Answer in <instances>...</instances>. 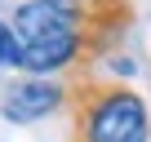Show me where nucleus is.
<instances>
[{"mask_svg": "<svg viewBox=\"0 0 151 142\" xmlns=\"http://www.w3.org/2000/svg\"><path fill=\"white\" fill-rule=\"evenodd\" d=\"M67 85L71 142H151V111L142 93L98 76H76Z\"/></svg>", "mask_w": 151, "mask_h": 142, "instance_id": "obj_1", "label": "nucleus"}, {"mask_svg": "<svg viewBox=\"0 0 151 142\" xmlns=\"http://www.w3.org/2000/svg\"><path fill=\"white\" fill-rule=\"evenodd\" d=\"M67 93H71L67 80L27 76V80H18V85L5 89V98H0V115H5L9 124H36V120H49L53 111H62V107H67Z\"/></svg>", "mask_w": 151, "mask_h": 142, "instance_id": "obj_2", "label": "nucleus"}, {"mask_svg": "<svg viewBox=\"0 0 151 142\" xmlns=\"http://www.w3.org/2000/svg\"><path fill=\"white\" fill-rule=\"evenodd\" d=\"M22 62V36L14 31V22H0V67H18Z\"/></svg>", "mask_w": 151, "mask_h": 142, "instance_id": "obj_3", "label": "nucleus"}]
</instances>
